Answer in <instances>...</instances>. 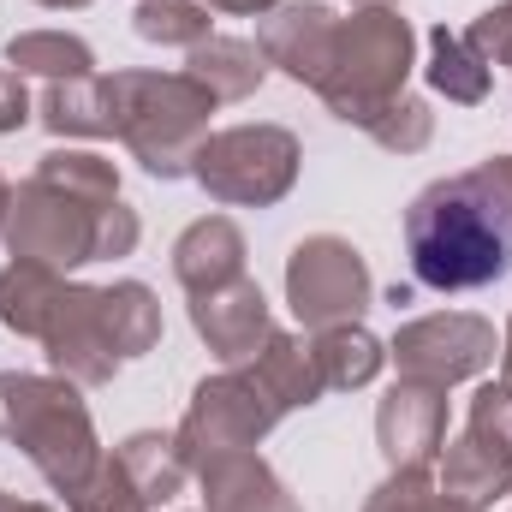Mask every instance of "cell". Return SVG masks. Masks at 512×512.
Segmentation results:
<instances>
[{
	"label": "cell",
	"instance_id": "1",
	"mask_svg": "<svg viewBox=\"0 0 512 512\" xmlns=\"http://www.w3.org/2000/svg\"><path fill=\"white\" fill-rule=\"evenodd\" d=\"M143 239L137 209L120 203V167L90 149H48L36 173L12 191L6 215V251L12 262L42 268H84L131 256Z\"/></svg>",
	"mask_w": 512,
	"mask_h": 512
},
{
	"label": "cell",
	"instance_id": "2",
	"mask_svg": "<svg viewBox=\"0 0 512 512\" xmlns=\"http://www.w3.org/2000/svg\"><path fill=\"white\" fill-rule=\"evenodd\" d=\"M405 256L417 286L471 292L512 274V155L435 179L405 209Z\"/></svg>",
	"mask_w": 512,
	"mask_h": 512
},
{
	"label": "cell",
	"instance_id": "3",
	"mask_svg": "<svg viewBox=\"0 0 512 512\" xmlns=\"http://www.w3.org/2000/svg\"><path fill=\"white\" fill-rule=\"evenodd\" d=\"M161 340V304L143 280L114 286H66L54 328L42 334L54 376L78 387H108L131 358Z\"/></svg>",
	"mask_w": 512,
	"mask_h": 512
},
{
	"label": "cell",
	"instance_id": "4",
	"mask_svg": "<svg viewBox=\"0 0 512 512\" xmlns=\"http://www.w3.org/2000/svg\"><path fill=\"white\" fill-rule=\"evenodd\" d=\"M108 114L114 137L143 161L149 179H185L197 149L209 143V114L221 108L191 72H114Z\"/></svg>",
	"mask_w": 512,
	"mask_h": 512
},
{
	"label": "cell",
	"instance_id": "5",
	"mask_svg": "<svg viewBox=\"0 0 512 512\" xmlns=\"http://www.w3.org/2000/svg\"><path fill=\"white\" fill-rule=\"evenodd\" d=\"M0 429L36 465V477L54 495H72L102 465V441H96L90 405H84L78 382H66V376L0 370Z\"/></svg>",
	"mask_w": 512,
	"mask_h": 512
},
{
	"label": "cell",
	"instance_id": "6",
	"mask_svg": "<svg viewBox=\"0 0 512 512\" xmlns=\"http://www.w3.org/2000/svg\"><path fill=\"white\" fill-rule=\"evenodd\" d=\"M411 66H417V36L399 18V6H358L334 30V54H328L316 96L328 102L334 120L364 131L387 102L405 96Z\"/></svg>",
	"mask_w": 512,
	"mask_h": 512
},
{
	"label": "cell",
	"instance_id": "7",
	"mask_svg": "<svg viewBox=\"0 0 512 512\" xmlns=\"http://www.w3.org/2000/svg\"><path fill=\"white\" fill-rule=\"evenodd\" d=\"M298 161L304 149L286 126H233L209 131L191 161V179L227 209H274L298 185Z\"/></svg>",
	"mask_w": 512,
	"mask_h": 512
},
{
	"label": "cell",
	"instance_id": "8",
	"mask_svg": "<svg viewBox=\"0 0 512 512\" xmlns=\"http://www.w3.org/2000/svg\"><path fill=\"white\" fill-rule=\"evenodd\" d=\"M280 417H286V411H280V399L262 387V376H256L251 364H233V370L203 376V382L191 387V405H185L173 441H179L185 465L197 471V465H209V459H221V453H251Z\"/></svg>",
	"mask_w": 512,
	"mask_h": 512
},
{
	"label": "cell",
	"instance_id": "9",
	"mask_svg": "<svg viewBox=\"0 0 512 512\" xmlns=\"http://www.w3.org/2000/svg\"><path fill=\"white\" fill-rule=\"evenodd\" d=\"M376 298V280H370V262L352 239L340 233H310L298 239L286 256V304L304 328H340V322H358Z\"/></svg>",
	"mask_w": 512,
	"mask_h": 512
},
{
	"label": "cell",
	"instance_id": "10",
	"mask_svg": "<svg viewBox=\"0 0 512 512\" xmlns=\"http://www.w3.org/2000/svg\"><path fill=\"white\" fill-rule=\"evenodd\" d=\"M387 352H393L399 376H411V382L459 387V382H471V376H483V370H495L501 340H495V322H483V316L435 310V316L405 322Z\"/></svg>",
	"mask_w": 512,
	"mask_h": 512
},
{
	"label": "cell",
	"instance_id": "11",
	"mask_svg": "<svg viewBox=\"0 0 512 512\" xmlns=\"http://www.w3.org/2000/svg\"><path fill=\"white\" fill-rule=\"evenodd\" d=\"M376 441L393 471H429L447 447V387L399 376L376 405Z\"/></svg>",
	"mask_w": 512,
	"mask_h": 512
},
{
	"label": "cell",
	"instance_id": "12",
	"mask_svg": "<svg viewBox=\"0 0 512 512\" xmlns=\"http://www.w3.org/2000/svg\"><path fill=\"white\" fill-rule=\"evenodd\" d=\"M191 328L209 340V352L233 370V364H251L256 352L268 346L274 334V316H268V298L256 280H233V286H215L203 298H191Z\"/></svg>",
	"mask_w": 512,
	"mask_h": 512
},
{
	"label": "cell",
	"instance_id": "13",
	"mask_svg": "<svg viewBox=\"0 0 512 512\" xmlns=\"http://www.w3.org/2000/svg\"><path fill=\"white\" fill-rule=\"evenodd\" d=\"M334 30H340V18L322 6V0H298V6H280L274 18H262V36H256V48H262V60L268 66H280L292 84H322V72H328V54H334Z\"/></svg>",
	"mask_w": 512,
	"mask_h": 512
},
{
	"label": "cell",
	"instance_id": "14",
	"mask_svg": "<svg viewBox=\"0 0 512 512\" xmlns=\"http://www.w3.org/2000/svg\"><path fill=\"white\" fill-rule=\"evenodd\" d=\"M441 501H453L459 512H489L495 501H507L512 489V453L483 441V435H459L441 447Z\"/></svg>",
	"mask_w": 512,
	"mask_h": 512
},
{
	"label": "cell",
	"instance_id": "15",
	"mask_svg": "<svg viewBox=\"0 0 512 512\" xmlns=\"http://www.w3.org/2000/svg\"><path fill=\"white\" fill-rule=\"evenodd\" d=\"M173 280H179L191 298L245 280V233H239L227 215L191 221V227L179 233V245H173Z\"/></svg>",
	"mask_w": 512,
	"mask_h": 512
},
{
	"label": "cell",
	"instance_id": "16",
	"mask_svg": "<svg viewBox=\"0 0 512 512\" xmlns=\"http://www.w3.org/2000/svg\"><path fill=\"white\" fill-rule=\"evenodd\" d=\"M197 483H203L209 512H304L286 495V483L268 471V459H256V453H221V459L197 465Z\"/></svg>",
	"mask_w": 512,
	"mask_h": 512
},
{
	"label": "cell",
	"instance_id": "17",
	"mask_svg": "<svg viewBox=\"0 0 512 512\" xmlns=\"http://www.w3.org/2000/svg\"><path fill=\"white\" fill-rule=\"evenodd\" d=\"M60 298H66V280L60 268H42V262H12L0 274V322L18 334V340H42L60 316Z\"/></svg>",
	"mask_w": 512,
	"mask_h": 512
},
{
	"label": "cell",
	"instance_id": "18",
	"mask_svg": "<svg viewBox=\"0 0 512 512\" xmlns=\"http://www.w3.org/2000/svg\"><path fill=\"white\" fill-rule=\"evenodd\" d=\"M185 72H191L215 102H245V96L262 90L268 60H262V48H256V42H239V36H209V42H197V48H191Z\"/></svg>",
	"mask_w": 512,
	"mask_h": 512
},
{
	"label": "cell",
	"instance_id": "19",
	"mask_svg": "<svg viewBox=\"0 0 512 512\" xmlns=\"http://www.w3.org/2000/svg\"><path fill=\"white\" fill-rule=\"evenodd\" d=\"M423 78H429L435 96H447V102H459V108H477V102H489L495 66L465 42V30L435 24V30H429V66H423Z\"/></svg>",
	"mask_w": 512,
	"mask_h": 512
},
{
	"label": "cell",
	"instance_id": "20",
	"mask_svg": "<svg viewBox=\"0 0 512 512\" xmlns=\"http://www.w3.org/2000/svg\"><path fill=\"white\" fill-rule=\"evenodd\" d=\"M316 352V370H322V387L328 393H346V387H370L387 364V346L364 328V322H340V328H322L310 340Z\"/></svg>",
	"mask_w": 512,
	"mask_h": 512
},
{
	"label": "cell",
	"instance_id": "21",
	"mask_svg": "<svg viewBox=\"0 0 512 512\" xmlns=\"http://www.w3.org/2000/svg\"><path fill=\"white\" fill-rule=\"evenodd\" d=\"M36 120L54 137H114V114H108V84L90 78H60L36 96Z\"/></svg>",
	"mask_w": 512,
	"mask_h": 512
},
{
	"label": "cell",
	"instance_id": "22",
	"mask_svg": "<svg viewBox=\"0 0 512 512\" xmlns=\"http://www.w3.org/2000/svg\"><path fill=\"white\" fill-rule=\"evenodd\" d=\"M251 370L262 376V387L280 399V411H298V405H316L328 387H322V370H316V352H310V340H298V334H268V346L251 358Z\"/></svg>",
	"mask_w": 512,
	"mask_h": 512
},
{
	"label": "cell",
	"instance_id": "23",
	"mask_svg": "<svg viewBox=\"0 0 512 512\" xmlns=\"http://www.w3.org/2000/svg\"><path fill=\"white\" fill-rule=\"evenodd\" d=\"M114 459L126 465V477L137 483V495H143L149 507H167V501L185 489V477H191V465H185L179 441H173V435H155V429H143V435H126Z\"/></svg>",
	"mask_w": 512,
	"mask_h": 512
},
{
	"label": "cell",
	"instance_id": "24",
	"mask_svg": "<svg viewBox=\"0 0 512 512\" xmlns=\"http://www.w3.org/2000/svg\"><path fill=\"white\" fill-rule=\"evenodd\" d=\"M6 66L60 84V78H90V72H96V54H90V42L72 36V30H24V36L6 42Z\"/></svg>",
	"mask_w": 512,
	"mask_h": 512
},
{
	"label": "cell",
	"instance_id": "25",
	"mask_svg": "<svg viewBox=\"0 0 512 512\" xmlns=\"http://www.w3.org/2000/svg\"><path fill=\"white\" fill-rule=\"evenodd\" d=\"M209 24H215V18H209L203 0H137V12H131V30H137L143 42H155V48H185V54L215 36Z\"/></svg>",
	"mask_w": 512,
	"mask_h": 512
},
{
	"label": "cell",
	"instance_id": "26",
	"mask_svg": "<svg viewBox=\"0 0 512 512\" xmlns=\"http://www.w3.org/2000/svg\"><path fill=\"white\" fill-rule=\"evenodd\" d=\"M364 131H370L382 149H393V155H417V149H429V137H435V114H429V102L399 96V102H387Z\"/></svg>",
	"mask_w": 512,
	"mask_h": 512
},
{
	"label": "cell",
	"instance_id": "27",
	"mask_svg": "<svg viewBox=\"0 0 512 512\" xmlns=\"http://www.w3.org/2000/svg\"><path fill=\"white\" fill-rule=\"evenodd\" d=\"M66 507L72 512H149V501L137 495V483L126 477V465L120 459H102L72 495H66Z\"/></svg>",
	"mask_w": 512,
	"mask_h": 512
},
{
	"label": "cell",
	"instance_id": "28",
	"mask_svg": "<svg viewBox=\"0 0 512 512\" xmlns=\"http://www.w3.org/2000/svg\"><path fill=\"white\" fill-rule=\"evenodd\" d=\"M364 512H459V507L441 501V489L429 483V471H393L382 489L364 501Z\"/></svg>",
	"mask_w": 512,
	"mask_h": 512
},
{
	"label": "cell",
	"instance_id": "29",
	"mask_svg": "<svg viewBox=\"0 0 512 512\" xmlns=\"http://www.w3.org/2000/svg\"><path fill=\"white\" fill-rule=\"evenodd\" d=\"M465 429L512 453V382L477 387V393H471V411H465Z\"/></svg>",
	"mask_w": 512,
	"mask_h": 512
},
{
	"label": "cell",
	"instance_id": "30",
	"mask_svg": "<svg viewBox=\"0 0 512 512\" xmlns=\"http://www.w3.org/2000/svg\"><path fill=\"white\" fill-rule=\"evenodd\" d=\"M465 42L489 60V66H512V0H501V6H489L471 30H465Z\"/></svg>",
	"mask_w": 512,
	"mask_h": 512
},
{
	"label": "cell",
	"instance_id": "31",
	"mask_svg": "<svg viewBox=\"0 0 512 512\" xmlns=\"http://www.w3.org/2000/svg\"><path fill=\"white\" fill-rule=\"evenodd\" d=\"M30 90H24V72H12V66H0V137L6 131H18L30 120Z\"/></svg>",
	"mask_w": 512,
	"mask_h": 512
},
{
	"label": "cell",
	"instance_id": "32",
	"mask_svg": "<svg viewBox=\"0 0 512 512\" xmlns=\"http://www.w3.org/2000/svg\"><path fill=\"white\" fill-rule=\"evenodd\" d=\"M209 12H280L286 0H203Z\"/></svg>",
	"mask_w": 512,
	"mask_h": 512
},
{
	"label": "cell",
	"instance_id": "33",
	"mask_svg": "<svg viewBox=\"0 0 512 512\" xmlns=\"http://www.w3.org/2000/svg\"><path fill=\"white\" fill-rule=\"evenodd\" d=\"M0 512H54V507H42V501H18V495L0 489Z\"/></svg>",
	"mask_w": 512,
	"mask_h": 512
},
{
	"label": "cell",
	"instance_id": "34",
	"mask_svg": "<svg viewBox=\"0 0 512 512\" xmlns=\"http://www.w3.org/2000/svg\"><path fill=\"white\" fill-rule=\"evenodd\" d=\"M6 215H12V185H6V173H0V239H6Z\"/></svg>",
	"mask_w": 512,
	"mask_h": 512
},
{
	"label": "cell",
	"instance_id": "35",
	"mask_svg": "<svg viewBox=\"0 0 512 512\" xmlns=\"http://www.w3.org/2000/svg\"><path fill=\"white\" fill-rule=\"evenodd\" d=\"M501 382H512V322H507V340H501Z\"/></svg>",
	"mask_w": 512,
	"mask_h": 512
},
{
	"label": "cell",
	"instance_id": "36",
	"mask_svg": "<svg viewBox=\"0 0 512 512\" xmlns=\"http://www.w3.org/2000/svg\"><path fill=\"white\" fill-rule=\"evenodd\" d=\"M36 6H54V12H78V6H90V0H36Z\"/></svg>",
	"mask_w": 512,
	"mask_h": 512
},
{
	"label": "cell",
	"instance_id": "37",
	"mask_svg": "<svg viewBox=\"0 0 512 512\" xmlns=\"http://www.w3.org/2000/svg\"><path fill=\"white\" fill-rule=\"evenodd\" d=\"M352 6H399V0H352Z\"/></svg>",
	"mask_w": 512,
	"mask_h": 512
},
{
	"label": "cell",
	"instance_id": "38",
	"mask_svg": "<svg viewBox=\"0 0 512 512\" xmlns=\"http://www.w3.org/2000/svg\"><path fill=\"white\" fill-rule=\"evenodd\" d=\"M507 501H512V489H507Z\"/></svg>",
	"mask_w": 512,
	"mask_h": 512
}]
</instances>
